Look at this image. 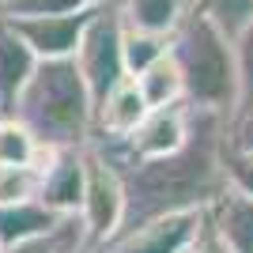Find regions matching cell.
Instances as JSON below:
<instances>
[{
  "label": "cell",
  "mask_w": 253,
  "mask_h": 253,
  "mask_svg": "<svg viewBox=\"0 0 253 253\" xmlns=\"http://www.w3.org/2000/svg\"><path fill=\"white\" fill-rule=\"evenodd\" d=\"M227 125L231 117L189 106V128L178 151L163 159L125 163L117 170L125 185V219L136 227L144 219L174 215V211H204L223 189V159H227Z\"/></svg>",
  "instance_id": "obj_1"
},
{
  "label": "cell",
  "mask_w": 253,
  "mask_h": 253,
  "mask_svg": "<svg viewBox=\"0 0 253 253\" xmlns=\"http://www.w3.org/2000/svg\"><path fill=\"white\" fill-rule=\"evenodd\" d=\"M11 114L53 148H87L95 102L72 61H38L11 102Z\"/></svg>",
  "instance_id": "obj_2"
},
{
  "label": "cell",
  "mask_w": 253,
  "mask_h": 253,
  "mask_svg": "<svg viewBox=\"0 0 253 253\" xmlns=\"http://www.w3.org/2000/svg\"><path fill=\"white\" fill-rule=\"evenodd\" d=\"M167 49L174 57L181 72V87H185V102L208 114L234 117V98H238V84H234V49L231 38L208 23L201 11H185L178 27L167 34Z\"/></svg>",
  "instance_id": "obj_3"
},
{
  "label": "cell",
  "mask_w": 253,
  "mask_h": 253,
  "mask_svg": "<svg viewBox=\"0 0 253 253\" xmlns=\"http://www.w3.org/2000/svg\"><path fill=\"white\" fill-rule=\"evenodd\" d=\"M121 34H125V15H121V4L117 0H102L91 19H87L84 34H80V45L72 53L76 72L84 76L87 95L91 102L117 87L125 80V64H121Z\"/></svg>",
  "instance_id": "obj_4"
},
{
  "label": "cell",
  "mask_w": 253,
  "mask_h": 253,
  "mask_svg": "<svg viewBox=\"0 0 253 253\" xmlns=\"http://www.w3.org/2000/svg\"><path fill=\"white\" fill-rule=\"evenodd\" d=\"M84 201H80V223L87 231V246L95 250L106 238H114L125 219V185L106 159H98L91 148H84Z\"/></svg>",
  "instance_id": "obj_5"
},
{
  "label": "cell",
  "mask_w": 253,
  "mask_h": 253,
  "mask_svg": "<svg viewBox=\"0 0 253 253\" xmlns=\"http://www.w3.org/2000/svg\"><path fill=\"white\" fill-rule=\"evenodd\" d=\"M204 231V211H174L144 219L136 227H121L91 253H185Z\"/></svg>",
  "instance_id": "obj_6"
},
{
  "label": "cell",
  "mask_w": 253,
  "mask_h": 253,
  "mask_svg": "<svg viewBox=\"0 0 253 253\" xmlns=\"http://www.w3.org/2000/svg\"><path fill=\"white\" fill-rule=\"evenodd\" d=\"M91 11H72V15H0V19L27 42V49L38 61H72Z\"/></svg>",
  "instance_id": "obj_7"
},
{
  "label": "cell",
  "mask_w": 253,
  "mask_h": 253,
  "mask_svg": "<svg viewBox=\"0 0 253 253\" xmlns=\"http://www.w3.org/2000/svg\"><path fill=\"white\" fill-rule=\"evenodd\" d=\"M204 223L223 253H253V201L238 189H223L204 208Z\"/></svg>",
  "instance_id": "obj_8"
},
{
  "label": "cell",
  "mask_w": 253,
  "mask_h": 253,
  "mask_svg": "<svg viewBox=\"0 0 253 253\" xmlns=\"http://www.w3.org/2000/svg\"><path fill=\"white\" fill-rule=\"evenodd\" d=\"M84 148H68L57 155L49 170L38 178V197L34 201L49 208L53 215H76L84 201Z\"/></svg>",
  "instance_id": "obj_9"
},
{
  "label": "cell",
  "mask_w": 253,
  "mask_h": 253,
  "mask_svg": "<svg viewBox=\"0 0 253 253\" xmlns=\"http://www.w3.org/2000/svg\"><path fill=\"white\" fill-rule=\"evenodd\" d=\"M148 106L140 98L132 80H121L117 87H110L102 98L95 102V117H91V140H125L132 128L144 121Z\"/></svg>",
  "instance_id": "obj_10"
},
{
  "label": "cell",
  "mask_w": 253,
  "mask_h": 253,
  "mask_svg": "<svg viewBox=\"0 0 253 253\" xmlns=\"http://www.w3.org/2000/svg\"><path fill=\"white\" fill-rule=\"evenodd\" d=\"M34 64H38V57L27 49V42L11 31L8 23L0 19V110L11 114V102L23 91V84L31 80Z\"/></svg>",
  "instance_id": "obj_11"
},
{
  "label": "cell",
  "mask_w": 253,
  "mask_h": 253,
  "mask_svg": "<svg viewBox=\"0 0 253 253\" xmlns=\"http://www.w3.org/2000/svg\"><path fill=\"white\" fill-rule=\"evenodd\" d=\"M57 219L61 215H53L38 201L0 204V250H11V246H23V242H31V238H42L45 231H53Z\"/></svg>",
  "instance_id": "obj_12"
},
{
  "label": "cell",
  "mask_w": 253,
  "mask_h": 253,
  "mask_svg": "<svg viewBox=\"0 0 253 253\" xmlns=\"http://www.w3.org/2000/svg\"><path fill=\"white\" fill-rule=\"evenodd\" d=\"M132 84H136V91H140V98H144V106H148V110H167V106L185 102L181 72H178V64H174V57H170V49H167V57H163V61L151 64L148 72H140Z\"/></svg>",
  "instance_id": "obj_13"
},
{
  "label": "cell",
  "mask_w": 253,
  "mask_h": 253,
  "mask_svg": "<svg viewBox=\"0 0 253 253\" xmlns=\"http://www.w3.org/2000/svg\"><path fill=\"white\" fill-rule=\"evenodd\" d=\"M117 4H121L125 27L151 34H170L178 19L189 11V0H117Z\"/></svg>",
  "instance_id": "obj_14"
},
{
  "label": "cell",
  "mask_w": 253,
  "mask_h": 253,
  "mask_svg": "<svg viewBox=\"0 0 253 253\" xmlns=\"http://www.w3.org/2000/svg\"><path fill=\"white\" fill-rule=\"evenodd\" d=\"M80 250H91L80 215H61V219L53 223V231H45L42 238L11 246V250H4V253H80Z\"/></svg>",
  "instance_id": "obj_15"
},
{
  "label": "cell",
  "mask_w": 253,
  "mask_h": 253,
  "mask_svg": "<svg viewBox=\"0 0 253 253\" xmlns=\"http://www.w3.org/2000/svg\"><path fill=\"white\" fill-rule=\"evenodd\" d=\"M163 57H167V34L125 27V34H121V64H125L128 80H136L140 72H148L151 64L163 61Z\"/></svg>",
  "instance_id": "obj_16"
},
{
  "label": "cell",
  "mask_w": 253,
  "mask_h": 253,
  "mask_svg": "<svg viewBox=\"0 0 253 253\" xmlns=\"http://www.w3.org/2000/svg\"><path fill=\"white\" fill-rule=\"evenodd\" d=\"M231 49H234V84H238L234 114H246V110H253V15L231 38Z\"/></svg>",
  "instance_id": "obj_17"
},
{
  "label": "cell",
  "mask_w": 253,
  "mask_h": 253,
  "mask_svg": "<svg viewBox=\"0 0 253 253\" xmlns=\"http://www.w3.org/2000/svg\"><path fill=\"white\" fill-rule=\"evenodd\" d=\"M34 151V132L15 114L0 110V167H27Z\"/></svg>",
  "instance_id": "obj_18"
},
{
  "label": "cell",
  "mask_w": 253,
  "mask_h": 253,
  "mask_svg": "<svg viewBox=\"0 0 253 253\" xmlns=\"http://www.w3.org/2000/svg\"><path fill=\"white\" fill-rule=\"evenodd\" d=\"M193 11H201L208 23H215L227 38H234V34L242 31L246 23H250L253 15V0H189Z\"/></svg>",
  "instance_id": "obj_19"
},
{
  "label": "cell",
  "mask_w": 253,
  "mask_h": 253,
  "mask_svg": "<svg viewBox=\"0 0 253 253\" xmlns=\"http://www.w3.org/2000/svg\"><path fill=\"white\" fill-rule=\"evenodd\" d=\"M38 197V174L31 167H0V204H19Z\"/></svg>",
  "instance_id": "obj_20"
},
{
  "label": "cell",
  "mask_w": 253,
  "mask_h": 253,
  "mask_svg": "<svg viewBox=\"0 0 253 253\" xmlns=\"http://www.w3.org/2000/svg\"><path fill=\"white\" fill-rule=\"evenodd\" d=\"M102 0H15L0 15H72V11H91Z\"/></svg>",
  "instance_id": "obj_21"
},
{
  "label": "cell",
  "mask_w": 253,
  "mask_h": 253,
  "mask_svg": "<svg viewBox=\"0 0 253 253\" xmlns=\"http://www.w3.org/2000/svg\"><path fill=\"white\" fill-rule=\"evenodd\" d=\"M223 178H227V189H238L242 197H250V201H253V155L227 148V159H223Z\"/></svg>",
  "instance_id": "obj_22"
},
{
  "label": "cell",
  "mask_w": 253,
  "mask_h": 253,
  "mask_svg": "<svg viewBox=\"0 0 253 253\" xmlns=\"http://www.w3.org/2000/svg\"><path fill=\"white\" fill-rule=\"evenodd\" d=\"M227 148L253 155V110L231 117V125H227Z\"/></svg>",
  "instance_id": "obj_23"
},
{
  "label": "cell",
  "mask_w": 253,
  "mask_h": 253,
  "mask_svg": "<svg viewBox=\"0 0 253 253\" xmlns=\"http://www.w3.org/2000/svg\"><path fill=\"white\" fill-rule=\"evenodd\" d=\"M185 253H223V246L215 242V234H211V231H208V223H204L201 238H197V242H193V246H189Z\"/></svg>",
  "instance_id": "obj_24"
},
{
  "label": "cell",
  "mask_w": 253,
  "mask_h": 253,
  "mask_svg": "<svg viewBox=\"0 0 253 253\" xmlns=\"http://www.w3.org/2000/svg\"><path fill=\"white\" fill-rule=\"evenodd\" d=\"M8 4H15V0H0V8H8Z\"/></svg>",
  "instance_id": "obj_25"
},
{
  "label": "cell",
  "mask_w": 253,
  "mask_h": 253,
  "mask_svg": "<svg viewBox=\"0 0 253 253\" xmlns=\"http://www.w3.org/2000/svg\"><path fill=\"white\" fill-rule=\"evenodd\" d=\"M80 253H91V250H80Z\"/></svg>",
  "instance_id": "obj_26"
},
{
  "label": "cell",
  "mask_w": 253,
  "mask_h": 253,
  "mask_svg": "<svg viewBox=\"0 0 253 253\" xmlns=\"http://www.w3.org/2000/svg\"><path fill=\"white\" fill-rule=\"evenodd\" d=\"M0 253H4V250H0Z\"/></svg>",
  "instance_id": "obj_27"
}]
</instances>
